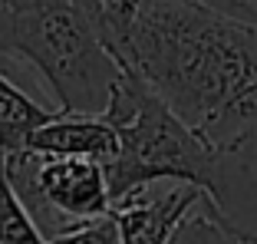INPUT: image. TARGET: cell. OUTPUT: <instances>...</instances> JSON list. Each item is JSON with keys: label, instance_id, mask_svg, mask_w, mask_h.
Masks as SVG:
<instances>
[{"label": "cell", "instance_id": "5b68a950", "mask_svg": "<svg viewBox=\"0 0 257 244\" xmlns=\"http://www.w3.org/2000/svg\"><path fill=\"white\" fill-rule=\"evenodd\" d=\"M204 198L195 185H175V188L152 195L149 188L132 198L112 205V221L119 228V244H168L172 231L182 218Z\"/></svg>", "mask_w": 257, "mask_h": 244}, {"label": "cell", "instance_id": "8fae6325", "mask_svg": "<svg viewBox=\"0 0 257 244\" xmlns=\"http://www.w3.org/2000/svg\"><path fill=\"white\" fill-rule=\"evenodd\" d=\"M46 244H119V228H115L112 214L99 218V221H89L76 231H66V234L50 237Z\"/></svg>", "mask_w": 257, "mask_h": 244}, {"label": "cell", "instance_id": "3957f363", "mask_svg": "<svg viewBox=\"0 0 257 244\" xmlns=\"http://www.w3.org/2000/svg\"><path fill=\"white\" fill-rule=\"evenodd\" d=\"M102 119L119 139V152L102 165L112 205L162 178L195 185L204 195L214 191L227 155L211 149L191 126H185L136 73L122 69Z\"/></svg>", "mask_w": 257, "mask_h": 244}, {"label": "cell", "instance_id": "7a4b0ae2", "mask_svg": "<svg viewBox=\"0 0 257 244\" xmlns=\"http://www.w3.org/2000/svg\"><path fill=\"white\" fill-rule=\"evenodd\" d=\"M0 53L30 63L60 112L102 115L122 76L92 17L69 0H0Z\"/></svg>", "mask_w": 257, "mask_h": 244}, {"label": "cell", "instance_id": "30bf717a", "mask_svg": "<svg viewBox=\"0 0 257 244\" xmlns=\"http://www.w3.org/2000/svg\"><path fill=\"white\" fill-rule=\"evenodd\" d=\"M0 244H46L30 211L23 208V201L17 198V191L4 175H0Z\"/></svg>", "mask_w": 257, "mask_h": 244}, {"label": "cell", "instance_id": "4fadbf2b", "mask_svg": "<svg viewBox=\"0 0 257 244\" xmlns=\"http://www.w3.org/2000/svg\"><path fill=\"white\" fill-rule=\"evenodd\" d=\"M0 175H4V172H0Z\"/></svg>", "mask_w": 257, "mask_h": 244}, {"label": "cell", "instance_id": "ba28073f", "mask_svg": "<svg viewBox=\"0 0 257 244\" xmlns=\"http://www.w3.org/2000/svg\"><path fill=\"white\" fill-rule=\"evenodd\" d=\"M60 109H46L37 99H30L20 86H14L0 73V159L17 155L27 149L30 136L46 126Z\"/></svg>", "mask_w": 257, "mask_h": 244}, {"label": "cell", "instance_id": "7c38bea8", "mask_svg": "<svg viewBox=\"0 0 257 244\" xmlns=\"http://www.w3.org/2000/svg\"><path fill=\"white\" fill-rule=\"evenodd\" d=\"M234 10H241L247 17H257V0H234Z\"/></svg>", "mask_w": 257, "mask_h": 244}, {"label": "cell", "instance_id": "8992f818", "mask_svg": "<svg viewBox=\"0 0 257 244\" xmlns=\"http://www.w3.org/2000/svg\"><path fill=\"white\" fill-rule=\"evenodd\" d=\"M27 149L46 155V159H89L106 165L119 152V139L102 115L56 112L46 126H40L30 136Z\"/></svg>", "mask_w": 257, "mask_h": 244}, {"label": "cell", "instance_id": "6da1fadb", "mask_svg": "<svg viewBox=\"0 0 257 244\" xmlns=\"http://www.w3.org/2000/svg\"><path fill=\"white\" fill-rule=\"evenodd\" d=\"M96 30L211 149L257 152V17L204 0H106Z\"/></svg>", "mask_w": 257, "mask_h": 244}, {"label": "cell", "instance_id": "277c9868", "mask_svg": "<svg viewBox=\"0 0 257 244\" xmlns=\"http://www.w3.org/2000/svg\"><path fill=\"white\" fill-rule=\"evenodd\" d=\"M0 172L30 211L40 234L50 241L112 211L106 172L89 159H46L23 149L0 159Z\"/></svg>", "mask_w": 257, "mask_h": 244}, {"label": "cell", "instance_id": "9c48e42d", "mask_svg": "<svg viewBox=\"0 0 257 244\" xmlns=\"http://www.w3.org/2000/svg\"><path fill=\"white\" fill-rule=\"evenodd\" d=\"M168 244H244V241L227 228L221 211L211 205V198L204 195V198L182 218V224L172 231Z\"/></svg>", "mask_w": 257, "mask_h": 244}, {"label": "cell", "instance_id": "52a82bcc", "mask_svg": "<svg viewBox=\"0 0 257 244\" xmlns=\"http://www.w3.org/2000/svg\"><path fill=\"white\" fill-rule=\"evenodd\" d=\"M208 198L244 244H257V175L250 162H244L241 155H227Z\"/></svg>", "mask_w": 257, "mask_h": 244}]
</instances>
